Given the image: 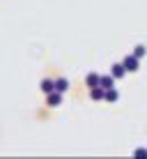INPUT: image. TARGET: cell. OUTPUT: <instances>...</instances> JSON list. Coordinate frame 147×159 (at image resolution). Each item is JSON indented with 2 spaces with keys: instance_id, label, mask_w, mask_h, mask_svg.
Masks as SVG:
<instances>
[{
  "instance_id": "8",
  "label": "cell",
  "mask_w": 147,
  "mask_h": 159,
  "mask_svg": "<svg viewBox=\"0 0 147 159\" xmlns=\"http://www.w3.org/2000/svg\"><path fill=\"white\" fill-rule=\"evenodd\" d=\"M53 83H55V90L58 92H67L69 90V81L67 79H58V81H53Z\"/></svg>"
},
{
  "instance_id": "4",
  "label": "cell",
  "mask_w": 147,
  "mask_h": 159,
  "mask_svg": "<svg viewBox=\"0 0 147 159\" xmlns=\"http://www.w3.org/2000/svg\"><path fill=\"white\" fill-rule=\"evenodd\" d=\"M99 85L103 88V90H108V88H115V79H113L110 74H108V76H99Z\"/></svg>"
},
{
  "instance_id": "6",
  "label": "cell",
  "mask_w": 147,
  "mask_h": 159,
  "mask_svg": "<svg viewBox=\"0 0 147 159\" xmlns=\"http://www.w3.org/2000/svg\"><path fill=\"white\" fill-rule=\"evenodd\" d=\"M39 88H41V92H46V95H48V92H53V90H55V83H53L51 79H44V81L39 83Z\"/></svg>"
},
{
  "instance_id": "5",
  "label": "cell",
  "mask_w": 147,
  "mask_h": 159,
  "mask_svg": "<svg viewBox=\"0 0 147 159\" xmlns=\"http://www.w3.org/2000/svg\"><path fill=\"white\" fill-rule=\"evenodd\" d=\"M103 99H106V102H117L119 99V92L115 90V88H108V90L103 92Z\"/></svg>"
},
{
  "instance_id": "1",
  "label": "cell",
  "mask_w": 147,
  "mask_h": 159,
  "mask_svg": "<svg viewBox=\"0 0 147 159\" xmlns=\"http://www.w3.org/2000/svg\"><path fill=\"white\" fill-rule=\"evenodd\" d=\"M122 65H124V69H127V72H138V65H140V58H136L133 53L131 56H127L122 60Z\"/></svg>"
},
{
  "instance_id": "2",
  "label": "cell",
  "mask_w": 147,
  "mask_h": 159,
  "mask_svg": "<svg viewBox=\"0 0 147 159\" xmlns=\"http://www.w3.org/2000/svg\"><path fill=\"white\" fill-rule=\"evenodd\" d=\"M46 104H48L51 108H58L60 104H62V92H58V90L48 92V99H46Z\"/></svg>"
},
{
  "instance_id": "10",
  "label": "cell",
  "mask_w": 147,
  "mask_h": 159,
  "mask_svg": "<svg viewBox=\"0 0 147 159\" xmlns=\"http://www.w3.org/2000/svg\"><path fill=\"white\" fill-rule=\"evenodd\" d=\"M145 53H147V48L143 46V44H138V46H136V48H133V56H136V58H143V56H145Z\"/></svg>"
},
{
  "instance_id": "9",
  "label": "cell",
  "mask_w": 147,
  "mask_h": 159,
  "mask_svg": "<svg viewBox=\"0 0 147 159\" xmlns=\"http://www.w3.org/2000/svg\"><path fill=\"white\" fill-rule=\"evenodd\" d=\"M85 85L88 88H94V85H99V74H88V79H85Z\"/></svg>"
},
{
  "instance_id": "11",
  "label": "cell",
  "mask_w": 147,
  "mask_h": 159,
  "mask_svg": "<svg viewBox=\"0 0 147 159\" xmlns=\"http://www.w3.org/2000/svg\"><path fill=\"white\" fill-rule=\"evenodd\" d=\"M136 157H147V150L145 148H138V150H136Z\"/></svg>"
},
{
  "instance_id": "3",
  "label": "cell",
  "mask_w": 147,
  "mask_h": 159,
  "mask_svg": "<svg viewBox=\"0 0 147 159\" xmlns=\"http://www.w3.org/2000/svg\"><path fill=\"white\" fill-rule=\"evenodd\" d=\"M124 74H127V69H124V65L122 62H117V65H113V69H110V76H113V79H122V76Z\"/></svg>"
},
{
  "instance_id": "7",
  "label": "cell",
  "mask_w": 147,
  "mask_h": 159,
  "mask_svg": "<svg viewBox=\"0 0 147 159\" xmlns=\"http://www.w3.org/2000/svg\"><path fill=\"white\" fill-rule=\"evenodd\" d=\"M103 92H106V90H103L101 85H94V88H90V95H92V99H97V102H99V99H103Z\"/></svg>"
}]
</instances>
